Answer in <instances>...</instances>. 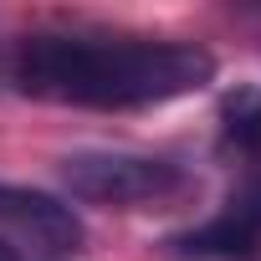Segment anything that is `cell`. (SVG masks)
<instances>
[{"mask_svg": "<svg viewBox=\"0 0 261 261\" xmlns=\"http://www.w3.org/2000/svg\"><path fill=\"white\" fill-rule=\"evenodd\" d=\"M0 261H21V256H16V251H11L6 241H0Z\"/></svg>", "mask_w": 261, "mask_h": 261, "instance_id": "cell-6", "label": "cell"}, {"mask_svg": "<svg viewBox=\"0 0 261 261\" xmlns=\"http://www.w3.org/2000/svg\"><path fill=\"white\" fill-rule=\"evenodd\" d=\"M0 241L11 251L16 246H31L36 256H77L87 230H82V215L46 195V190H31V185H11L0 179Z\"/></svg>", "mask_w": 261, "mask_h": 261, "instance_id": "cell-3", "label": "cell"}, {"mask_svg": "<svg viewBox=\"0 0 261 261\" xmlns=\"http://www.w3.org/2000/svg\"><path fill=\"white\" fill-rule=\"evenodd\" d=\"M6 82L57 108H159L215 82V51L174 36L128 31H31L6 57Z\"/></svg>", "mask_w": 261, "mask_h": 261, "instance_id": "cell-1", "label": "cell"}, {"mask_svg": "<svg viewBox=\"0 0 261 261\" xmlns=\"http://www.w3.org/2000/svg\"><path fill=\"white\" fill-rule=\"evenodd\" d=\"M169 251L210 256V261H251V256H261V174L246 179L210 220L169 236Z\"/></svg>", "mask_w": 261, "mask_h": 261, "instance_id": "cell-4", "label": "cell"}, {"mask_svg": "<svg viewBox=\"0 0 261 261\" xmlns=\"http://www.w3.org/2000/svg\"><path fill=\"white\" fill-rule=\"evenodd\" d=\"M185 169L159 154H128V149H77L62 159V190L77 205L97 210H149L185 195Z\"/></svg>", "mask_w": 261, "mask_h": 261, "instance_id": "cell-2", "label": "cell"}, {"mask_svg": "<svg viewBox=\"0 0 261 261\" xmlns=\"http://www.w3.org/2000/svg\"><path fill=\"white\" fill-rule=\"evenodd\" d=\"M220 139L241 159L261 164V82H241L220 97Z\"/></svg>", "mask_w": 261, "mask_h": 261, "instance_id": "cell-5", "label": "cell"}]
</instances>
